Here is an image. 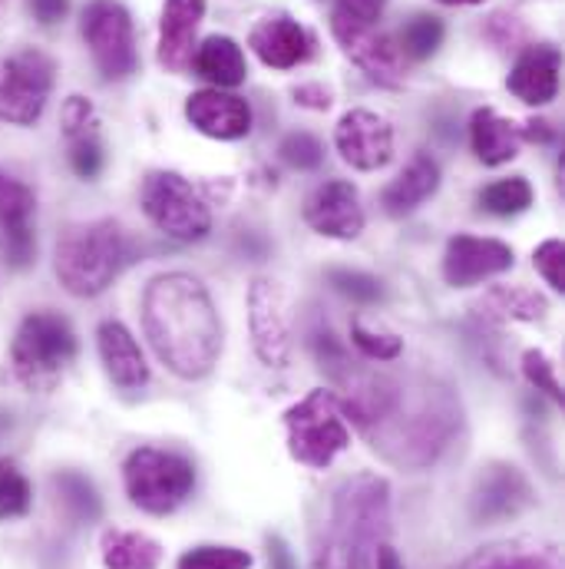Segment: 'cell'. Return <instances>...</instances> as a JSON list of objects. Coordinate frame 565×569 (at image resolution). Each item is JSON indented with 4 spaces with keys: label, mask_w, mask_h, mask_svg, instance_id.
Listing matches in <instances>:
<instances>
[{
    "label": "cell",
    "mask_w": 565,
    "mask_h": 569,
    "mask_svg": "<svg viewBox=\"0 0 565 569\" xmlns=\"http://www.w3.org/2000/svg\"><path fill=\"white\" fill-rule=\"evenodd\" d=\"M249 47L255 50V57L272 67V70H291L297 63H304L311 57V33L291 20L287 13H275V17H265L252 27L249 33Z\"/></svg>",
    "instance_id": "ac0fdd59"
},
{
    "label": "cell",
    "mask_w": 565,
    "mask_h": 569,
    "mask_svg": "<svg viewBox=\"0 0 565 569\" xmlns=\"http://www.w3.org/2000/svg\"><path fill=\"white\" fill-rule=\"evenodd\" d=\"M486 308H493L490 315L496 318H513V321H539L549 311V301L523 284H509V288H496L486 298Z\"/></svg>",
    "instance_id": "d4e9b609"
},
{
    "label": "cell",
    "mask_w": 565,
    "mask_h": 569,
    "mask_svg": "<svg viewBox=\"0 0 565 569\" xmlns=\"http://www.w3.org/2000/svg\"><path fill=\"white\" fill-rule=\"evenodd\" d=\"M175 569H252V553L239 547H195L179 557Z\"/></svg>",
    "instance_id": "f1b7e54d"
},
{
    "label": "cell",
    "mask_w": 565,
    "mask_h": 569,
    "mask_svg": "<svg viewBox=\"0 0 565 569\" xmlns=\"http://www.w3.org/2000/svg\"><path fill=\"white\" fill-rule=\"evenodd\" d=\"M249 331L262 365L269 368L287 365L291 318H287V298L275 279H255L249 288Z\"/></svg>",
    "instance_id": "9c48e42d"
},
{
    "label": "cell",
    "mask_w": 565,
    "mask_h": 569,
    "mask_svg": "<svg viewBox=\"0 0 565 569\" xmlns=\"http://www.w3.org/2000/svg\"><path fill=\"white\" fill-rule=\"evenodd\" d=\"M304 222L324 239L351 242L364 232L367 219H364L357 189L344 179H331L311 192V199L304 206Z\"/></svg>",
    "instance_id": "7c38bea8"
},
{
    "label": "cell",
    "mask_w": 565,
    "mask_h": 569,
    "mask_svg": "<svg viewBox=\"0 0 565 569\" xmlns=\"http://www.w3.org/2000/svg\"><path fill=\"white\" fill-rule=\"evenodd\" d=\"M559 67H563V57L553 43H533L516 57L506 77V87L526 107H546L559 93Z\"/></svg>",
    "instance_id": "2e32d148"
},
{
    "label": "cell",
    "mask_w": 565,
    "mask_h": 569,
    "mask_svg": "<svg viewBox=\"0 0 565 569\" xmlns=\"http://www.w3.org/2000/svg\"><path fill=\"white\" fill-rule=\"evenodd\" d=\"M443 20L433 17V13H414L404 27H401V57H411V60H430L440 47H443Z\"/></svg>",
    "instance_id": "484cf974"
},
{
    "label": "cell",
    "mask_w": 565,
    "mask_h": 569,
    "mask_svg": "<svg viewBox=\"0 0 565 569\" xmlns=\"http://www.w3.org/2000/svg\"><path fill=\"white\" fill-rule=\"evenodd\" d=\"M100 550L107 569H159L162 563V547L133 530H107Z\"/></svg>",
    "instance_id": "603a6c76"
},
{
    "label": "cell",
    "mask_w": 565,
    "mask_h": 569,
    "mask_svg": "<svg viewBox=\"0 0 565 569\" xmlns=\"http://www.w3.org/2000/svg\"><path fill=\"white\" fill-rule=\"evenodd\" d=\"M272 560H275V569H291V557H287L282 540H272Z\"/></svg>",
    "instance_id": "60d3db41"
},
{
    "label": "cell",
    "mask_w": 565,
    "mask_h": 569,
    "mask_svg": "<svg viewBox=\"0 0 565 569\" xmlns=\"http://www.w3.org/2000/svg\"><path fill=\"white\" fill-rule=\"evenodd\" d=\"M470 142H473V152L483 166H503V162H513L519 156V146L526 140H523L519 123L483 107L470 120Z\"/></svg>",
    "instance_id": "ffe728a7"
},
{
    "label": "cell",
    "mask_w": 565,
    "mask_h": 569,
    "mask_svg": "<svg viewBox=\"0 0 565 569\" xmlns=\"http://www.w3.org/2000/svg\"><path fill=\"white\" fill-rule=\"evenodd\" d=\"M142 328L155 358L182 381H199L219 365L222 318L209 288L185 272H165L145 284Z\"/></svg>",
    "instance_id": "6da1fadb"
},
{
    "label": "cell",
    "mask_w": 565,
    "mask_h": 569,
    "mask_svg": "<svg viewBox=\"0 0 565 569\" xmlns=\"http://www.w3.org/2000/svg\"><path fill=\"white\" fill-rule=\"evenodd\" d=\"M97 345H100V358L103 368L110 375V381L123 391H137L145 388L149 381V365L142 358L140 345L133 338V331L123 321H103L97 331Z\"/></svg>",
    "instance_id": "d6986e66"
},
{
    "label": "cell",
    "mask_w": 565,
    "mask_h": 569,
    "mask_svg": "<svg viewBox=\"0 0 565 569\" xmlns=\"http://www.w3.org/2000/svg\"><path fill=\"white\" fill-rule=\"evenodd\" d=\"M513 266H516V252L500 239L453 236L443 252V279L453 288H473L509 272Z\"/></svg>",
    "instance_id": "30bf717a"
},
{
    "label": "cell",
    "mask_w": 565,
    "mask_h": 569,
    "mask_svg": "<svg viewBox=\"0 0 565 569\" xmlns=\"http://www.w3.org/2000/svg\"><path fill=\"white\" fill-rule=\"evenodd\" d=\"M123 483L142 513L169 517L175 513L195 490V467L182 453L140 447L123 463Z\"/></svg>",
    "instance_id": "5b68a950"
},
{
    "label": "cell",
    "mask_w": 565,
    "mask_h": 569,
    "mask_svg": "<svg viewBox=\"0 0 565 569\" xmlns=\"http://www.w3.org/2000/svg\"><path fill=\"white\" fill-rule=\"evenodd\" d=\"M30 10H33V17L40 20V23H57V20H63L67 17V10H70V0H30Z\"/></svg>",
    "instance_id": "f35d334b"
},
{
    "label": "cell",
    "mask_w": 565,
    "mask_h": 569,
    "mask_svg": "<svg viewBox=\"0 0 565 569\" xmlns=\"http://www.w3.org/2000/svg\"><path fill=\"white\" fill-rule=\"evenodd\" d=\"M205 17V0H165L159 17V63L185 73L195 57V30Z\"/></svg>",
    "instance_id": "e0dca14e"
},
{
    "label": "cell",
    "mask_w": 565,
    "mask_h": 569,
    "mask_svg": "<svg viewBox=\"0 0 565 569\" xmlns=\"http://www.w3.org/2000/svg\"><path fill=\"white\" fill-rule=\"evenodd\" d=\"M377 569H404V563H401V557H397L394 547H381V550H377Z\"/></svg>",
    "instance_id": "ab89813d"
},
{
    "label": "cell",
    "mask_w": 565,
    "mask_h": 569,
    "mask_svg": "<svg viewBox=\"0 0 565 569\" xmlns=\"http://www.w3.org/2000/svg\"><path fill=\"white\" fill-rule=\"evenodd\" d=\"M436 189H440V166H436V159H430L426 152H417L407 162V169L384 189L381 206H384L387 216L401 219V216H411L414 209H421Z\"/></svg>",
    "instance_id": "44dd1931"
},
{
    "label": "cell",
    "mask_w": 565,
    "mask_h": 569,
    "mask_svg": "<svg viewBox=\"0 0 565 569\" xmlns=\"http://www.w3.org/2000/svg\"><path fill=\"white\" fill-rule=\"evenodd\" d=\"M37 212V196L30 186H23L13 176L0 172V232H3V249L10 266L23 269L33 252H37V239L30 232V219Z\"/></svg>",
    "instance_id": "9a60e30c"
},
{
    "label": "cell",
    "mask_w": 565,
    "mask_h": 569,
    "mask_svg": "<svg viewBox=\"0 0 565 569\" xmlns=\"http://www.w3.org/2000/svg\"><path fill=\"white\" fill-rule=\"evenodd\" d=\"M341 50L367 73V80L381 87H401L404 83V57L397 43L381 33V27H361V30H331Z\"/></svg>",
    "instance_id": "5bb4252c"
},
{
    "label": "cell",
    "mask_w": 565,
    "mask_h": 569,
    "mask_svg": "<svg viewBox=\"0 0 565 569\" xmlns=\"http://www.w3.org/2000/svg\"><path fill=\"white\" fill-rule=\"evenodd\" d=\"M83 40L107 80H130L140 70L133 17L120 0H93L83 10Z\"/></svg>",
    "instance_id": "52a82bcc"
},
{
    "label": "cell",
    "mask_w": 565,
    "mask_h": 569,
    "mask_svg": "<svg viewBox=\"0 0 565 569\" xmlns=\"http://www.w3.org/2000/svg\"><path fill=\"white\" fill-rule=\"evenodd\" d=\"M440 3H450V7H476V3H486V0H440Z\"/></svg>",
    "instance_id": "b9f144b4"
},
{
    "label": "cell",
    "mask_w": 565,
    "mask_h": 569,
    "mask_svg": "<svg viewBox=\"0 0 565 569\" xmlns=\"http://www.w3.org/2000/svg\"><path fill=\"white\" fill-rule=\"evenodd\" d=\"M33 507V487L13 460H0V520H20Z\"/></svg>",
    "instance_id": "4316f807"
},
{
    "label": "cell",
    "mask_w": 565,
    "mask_h": 569,
    "mask_svg": "<svg viewBox=\"0 0 565 569\" xmlns=\"http://www.w3.org/2000/svg\"><path fill=\"white\" fill-rule=\"evenodd\" d=\"M53 483L60 490L63 507L77 520H97L100 517V497H97V490H93V483L87 477H80V473H60Z\"/></svg>",
    "instance_id": "83f0119b"
},
{
    "label": "cell",
    "mask_w": 565,
    "mask_h": 569,
    "mask_svg": "<svg viewBox=\"0 0 565 569\" xmlns=\"http://www.w3.org/2000/svg\"><path fill=\"white\" fill-rule=\"evenodd\" d=\"M60 120H63V133H67L70 140L90 137V127H93V103H90L87 97H70V100L63 103Z\"/></svg>",
    "instance_id": "8d00e7d4"
},
{
    "label": "cell",
    "mask_w": 565,
    "mask_h": 569,
    "mask_svg": "<svg viewBox=\"0 0 565 569\" xmlns=\"http://www.w3.org/2000/svg\"><path fill=\"white\" fill-rule=\"evenodd\" d=\"M53 60L40 50H20L0 60V120L33 127L53 90Z\"/></svg>",
    "instance_id": "ba28073f"
},
{
    "label": "cell",
    "mask_w": 565,
    "mask_h": 569,
    "mask_svg": "<svg viewBox=\"0 0 565 569\" xmlns=\"http://www.w3.org/2000/svg\"><path fill=\"white\" fill-rule=\"evenodd\" d=\"M70 166L80 179H97L107 166V152L97 137H80L73 140V149H70Z\"/></svg>",
    "instance_id": "d590c367"
},
{
    "label": "cell",
    "mask_w": 565,
    "mask_h": 569,
    "mask_svg": "<svg viewBox=\"0 0 565 569\" xmlns=\"http://www.w3.org/2000/svg\"><path fill=\"white\" fill-rule=\"evenodd\" d=\"M387 0H337L331 13V30H361L377 27Z\"/></svg>",
    "instance_id": "f546056e"
},
{
    "label": "cell",
    "mask_w": 565,
    "mask_h": 569,
    "mask_svg": "<svg viewBox=\"0 0 565 569\" xmlns=\"http://www.w3.org/2000/svg\"><path fill=\"white\" fill-rule=\"evenodd\" d=\"M145 219L175 242H199L212 229V212L192 182L172 169L149 172L140 192Z\"/></svg>",
    "instance_id": "8992f818"
},
{
    "label": "cell",
    "mask_w": 565,
    "mask_h": 569,
    "mask_svg": "<svg viewBox=\"0 0 565 569\" xmlns=\"http://www.w3.org/2000/svg\"><path fill=\"white\" fill-rule=\"evenodd\" d=\"M533 262H536V272L546 279V284L553 291H563L565 288V249L559 239H546L536 252H533Z\"/></svg>",
    "instance_id": "e575fe53"
},
{
    "label": "cell",
    "mask_w": 565,
    "mask_h": 569,
    "mask_svg": "<svg viewBox=\"0 0 565 569\" xmlns=\"http://www.w3.org/2000/svg\"><path fill=\"white\" fill-rule=\"evenodd\" d=\"M523 375H526V381L536 388V391H546L553 401H559L563 405V388H559V378H556V365L543 355V351H526L523 355Z\"/></svg>",
    "instance_id": "836d02e7"
},
{
    "label": "cell",
    "mask_w": 565,
    "mask_h": 569,
    "mask_svg": "<svg viewBox=\"0 0 565 569\" xmlns=\"http://www.w3.org/2000/svg\"><path fill=\"white\" fill-rule=\"evenodd\" d=\"M351 341H354V348H357L364 358H371V361H394V358H401V351H404V341H401L397 335L371 331V328H364V321H354V325H351Z\"/></svg>",
    "instance_id": "4dcf8cb0"
},
{
    "label": "cell",
    "mask_w": 565,
    "mask_h": 569,
    "mask_svg": "<svg viewBox=\"0 0 565 569\" xmlns=\"http://www.w3.org/2000/svg\"><path fill=\"white\" fill-rule=\"evenodd\" d=\"M327 282L334 284L341 295H347L351 301H361V305H374L384 298V288L374 276L367 272H354V269H331L327 272Z\"/></svg>",
    "instance_id": "1f68e13d"
},
{
    "label": "cell",
    "mask_w": 565,
    "mask_h": 569,
    "mask_svg": "<svg viewBox=\"0 0 565 569\" xmlns=\"http://www.w3.org/2000/svg\"><path fill=\"white\" fill-rule=\"evenodd\" d=\"M77 361V331L57 311H33L20 321L10 345L13 378L30 391H50Z\"/></svg>",
    "instance_id": "3957f363"
},
{
    "label": "cell",
    "mask_w": 565,
    "mask_h": 569,
    "mask_svg": "<svg viewBox=\"0 0 565 569\" xmlns=\"http://www.w3.org/2000/svg\"><path fill=\"white\" fill-rule=\"evenodd\" d=\"M536 192L529 186L526 176H509V179H496L490 182L483 192H480V206L490 212V216H500V219H509V216H519L533 206Z\"/></svg>",
    "instance_id": "cb8c5ba5"
},
{
    "label": "cell",
    "mask_w": 565,
    "mask_h": 569,
    "mask_svg": "<svg viewBox=\"0 0 565 569\" xmlns=\"http://www.w3.org/2000/svg\"><path fill=\"white\" fill-rule=\"evenodd\" d=\"M284 427H287L291 457L311 470L331 467L334 457L351 447V427L344 421V405L324 388L311 391L294 408H287Z\"/></svg>",
    "instance_id": "277c9868"
},
{
    "label": "cell",
    "mask_w": 565,
    "mask_h": 569,
    "mask_svg": "<svg viewBox=\"0 0 565 569\" xmlns=\"http://www.w3.org/2000/svg\"><path fill=\"white\" fill-rule=\"evenodd\" d=\"M282 159L294 169H317L324 162V146L311 133H287L279 146Z\"/></svg>",
    "instance_id": "d6a6232c"
},
{
    "label": "cell",
    "mask_w": 565,
    "mask_h": 569,
    "mask_svg": "<svg viewBox=\"0 0 565 569\" xmlns=\"http://www.w3.org/2000/svg\"><path fill=\"white\" fill-rule=\"evenodd\" d=\"M192 67H195V73L202 80H209L219 90H232V87L245 83V77H249L242 47L232 37H222V33H215V37H209V40H202L195 47Z\"/></svg>",
    "instance_id": "7402d4cb"
},
{
    "label": "cell",
    "mask_w": 565,
    "mask_h": 569,
    "mask_svg": "<svg viewBox=\"0 0 565 569\" xmlns=\"http://www.w3.org/2000/svg\"><path fill=\"white\" fill-rule=\"evenodd\" d=\"M185 120L212 140H242L252 133V107L229 90H195L185 100Z\"/></svg>",
    "instance_id": "4fadbf2b"
},
{
    "label": "cell",
    "mask_w": 565,
    "mask_h": 569,
    "mask_svg": "<svg viewBox=\"0 0 565 569\" xmlns=\"http://www.w3.org/2000/svg\"><path fill=\"white\" fill-rule=\"evenodd\" d=\"M140 259L137 239L113 219L70 226L57 242V279L77 298H97Z\"/></svg>",
    "instance_id": "7a4b0ae2"
},
{
    "label": "cell",
    "mask_w": 565,
    "mask_h": 569,
    "mask_svg": "<svg viewBox=\"0 0 565 569\" xmlns=\"http://www.w3.org/2000/svg\"><path fill=\"white\" fill-rule=\"evenodd\" d=\"M294 100L307 110H327L331 107V90L321 87V83H304L294 90Z\"/></svg>",
    "instance_id": "74e56055"
},
{
    "label": "cell",
    "mask_w": 565,
    "mask_h": 569,
    "mask_svg": "<svg viewBox=\"0 0 565 569\" xmlns=\"http://www.w3.org/2000/svg\"><path fill=\"white\" fill-rule=\"evenodd\" d=\"M334 146L347 166L374 172L394 159V130L371 110H347L334 127Z\"/></svg>",
    "instance_id": "8fae6325"
}]
</instances>
